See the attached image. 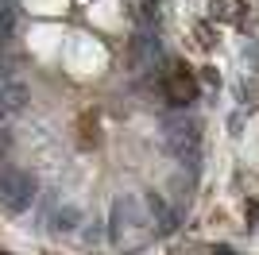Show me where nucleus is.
Listing matches in <instances>:
<instances>
[{
    "label": "nucleus",
    "instance_id": "obj_1",
    "mask_svg": "<svg viewBox=\"0 0 259 255\" xmlns=\"http://www.w3.org/2000/svg\"><path fill=\"white\" fill-rule=\"evenodd\" d=\"M35 197H39V186L27 170H16V166L0 170V205L8 212H27Z\"/></svg>",
    "mask_w": 259,
    "mask_h": 255
},
{
    "label": "nucleus",
    "instance_id": "obj_2",
    "mask_svg": "<svg viewBox=\"0 0 259 255\" xmlns=\"http://www.w3.org/2000/svg\"><path fill=\"white\" fill-rule=\"evenodd\" d=\"M27 108H31V85L23 81V77H8V81L0 85V124L20 120Z\"/></svg>",
    "mask_w": 259,
    "mask_h": 255
},
{
    "label": "nucleus",
    "instance_id": "obj_3",
    "mask_svg": "<svg viewBox=\"0 0 259 255\" xmlns=\"http://www.w3.org/2000/svg\"><path fill=\"white\" fill-rule=\"evenodd\" d=\"M81 221H85V212L77 209V205H62V209H54V217H51V228L54 232H77L81 228Z\"/></svg>",
    "mask_w": 259,
    "mask_h": 255
},
{
    "label": "nucleus",
    "instance_id": "obj_4",
    "mask_svg": "<svg viewBox=\"0 0 259 255\" xmlns=\"http://www.w3.org/2000/svg\"><path fill=\"white\" fill-rule=\"evenodd\" d=\"M170 143L178 155L197 151V124H170Z\"/></svg>",
    "mask_w": 259,
    "mask_h": 255
},
{
    "label": "nucleus",
    "instance_id": "obj_5",
    "mask_svg": "<svg viewBox=\"0 0 259 255\" xmlns=\"http://www.w3.org/2000/svg\"><path fill=\"white\" fill-rule=\"evenodd\" d=\"M170 101H174V105L194 101V81H190L186 74H174V77H170Z\"/></svg>",
    "mask_w": 259,
    "mask_h": 255
},
{
    "label": "nucleus",
    "instance_id": "obj_6",
    "mask_svg": "<svg viewBox=\"0 0 259 255\" xmlns=\"http://www.w3.org/2000/svg\"><path fill=\"white\" fill-rule=\"evenodd\" d=\"M12 31H16V4L0 0V39H8Z\"/></svg>",
    "mask_w": 259,
    "mask_h": 255
},
{
    "label": "nucleus",
    "instance_id": "obj_7",
    "mask_svg": "<svg viewBox=\"0 0 259 255\" xmlns=\"http://www.w3.org/2000/svg\"><path fill=\"white\" fill-rule=\"evenodd\" d=\"M213 16L232 20V16H240V4H236V0H213Z\"/></svg>",
    "mask_w": 259,
    "mask_h": 255
}]
</instances>
